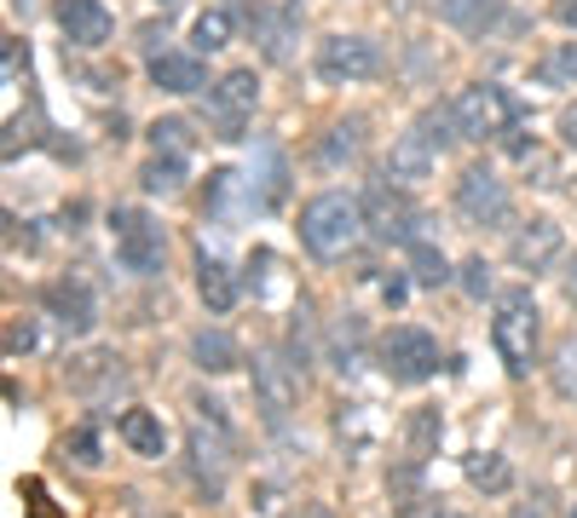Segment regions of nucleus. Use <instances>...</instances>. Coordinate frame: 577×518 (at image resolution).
Returning <instances> with one entry per match:
<instances>
[{
  "label": "nucleus",
  "instance_id": "43",
  "mask_svg": "<svg viewBox=\"0 0 577 518\" xmlns=\"http://www.w3.org/2000/svg\"><path fill=\"white\" fill-rule=\"evenodd\" d=\"M157 7H180V0H157Z\"/></svg>",
  "mask_w": 577,
  "mask_h": 518
},
{
  "label": "nucleus",
  "instance_id": "35",
  "mask_svg": "<svg viewBox=\"0 0 577 518\" xmlns=\"http://www.w3.org/2000/svg\"><path fill=\"white\" fill-rule=\"evenodd\" d=\"M64 450L82 461V466H98V432H93V427H75V432L64 438Z\"/></svg>",
  "mask_w": 577,
  "mask_h": 518
},
{
  "label": "nucleus",
  "instance_id": "2",
  "mask_svg": "<svg viewBox=\"0 0 577 518\" xmlns=\"http://www.w3.org/2000/svg\"><path fill=\"white\" fill-rule=\"evenodd\" d=\"M537 341H543V311H537V294L514 282V289H496L491 294V346L503 357V369L514 380L532 375L537 363Z\"/></svg>",
  "mask_w": 577,
  "mask_h": 518
},
{
  "label": "nucleus",
  "instance_id": "8",
  "mask_svg": "<svg viewBox=\"0 0 577 518\" xmlns=\"http://www.w3.org/2000/svg\"><path fill=\"white\" fill-rule=\"evenodd\" d=\"M255 110H260V75H255V69H225L220 82L209 87L203 121H209V133H214V139L237 144V139H243V127L255 121Z\"/></svg>",
  "mask_w": 577,
  "mask_h": 518
},
{
  "label": "nucleus",
  "instance_id": "39",
  "mask_svg": "<svg viewBox=\"0 0 577 518\" xmlns=\"http://www.w3.org/2000/svg\"><path fill=\"white\" fill-rule=\"evenodd\" d=\"M560 289H566V305L577 311V253L566 259V271H560Z\"/></svg>",
  "mask_w": 577,
  "mask_h": 518
},
{
  "label": "nucleus",
  "instance_id": "11",
  "mask_svg": "<svg viewBox=\"0 0 577 518\" xmlns=\"http://www.w3.org/2000/svg\"><path fill=\"white\" fill-rule=\"evenodd\" d=\"M457 214L468 225H480V230H496V225L514 219V196H509L503 179H496V168H485V162L462 168V179H457Z\"/></svg>",
  "mask_w": 577,
  "mask_h": 518
},
{
  "label": "nucleus",
  "instance_id": "42",
  "mask_svg": "<svg viewBox=\"0 0 577 518\" xmlns=\"http://www.w3.org/2000/svg\"><path fill=\"white\" fill-rule=\"evenodd\" d=\"M514 518H537V512H532V507H520V512H514Z\"/></svg>",
  "mask_w": 577,
  "mask_h": 518
},
{
  "label": "nucleus",
  "instance_id": "38",
  "mask_svg": "<svg viewBox=\"0 0 577 518\" xmlns=\"http://www.w3.org/2000/svg\"><path fill=\"white\" fill-rule=\"evenodd\" d=\"M560 139H566V150H577V104L560 110Z\"/></svg>",
  "mask_w": 577,
  "mask_h": 518
},
{
  "label": "nucleus",
  "instance_id": "19",
  "mask_svg": "<svg viewBox=\"0 0 577 518\" xmlns=\"http://www.w3.org/2000/svg\"><path fill=\"white\" fill-rule=\"evenodd\" d=\"M359 150H364V121H335V127H323L318 144H312V168L318 173H341L346 162H359Z\"/></svg>",
  "mask_w": 577,
  "mask_h": 518
},
{
  "label": "nucleus",
  "instance_id": "1",
  "mask_svg": "<svg viewBox=\"0 0 577 518\" xmlns=\"http://www.w3.org/2000/svg\"><path fill=\"white\" fill-rule=\"evenodd\" d=\"M295 230H300V248H307L318 266H335V259H346L359 248V237H364V202L359 196H346V191H318L312 202H300V219H295Z\"/></svg>",
  "mask_w": 577,
  "mask_h": 518
},
{
  "label": "nucleus",
  "instance_id": "14",
  "mask_svg": "<svg viewBox=\"0 0 577 518\" xmlns=\"http://www.w3.org/2000/svg\"><path fill=\"white\" fill-rule=\"evenodd\" d=\"M41 305H46V317H53L70 341H87V334L98 328V294H93V282L82 277H58V282H46L41 289Z\"/></svg>",
  "mask_w": 577,
  "mask_h": 518
},
{
  "label": "nucleus",
  "instance_id": "12",
  "mask_svg": "<svg viewBox=\"0 0 577 518\" xmlns=\"http://www.w3.org/2000/svg\"><path fill=\"white\" fill-rule=\"evenodd\" d=\"M255 409L266 414V427H284L289 409L300 403V369L278 352H255Z\"/></svg>",
  "mask_w": 577,
  "mask_h": 518
},
{
  "label": "nucleus",
  "instance_id": "15",
  "mask_svg": "<svg viewBox=\"0 0 577 518\" xmlns=\"http://www.w3.org/2000/svg\"><path fill=\"white\" fill-rule=\"evenodd\" d=\"M566 259V230L555 219H525L514 237H509V266L525 271V277H543V271H555Z\"/></svg>",
  "mask_w": 577,
  "mask_h": 518
},
{
  "label": "nucleus",
  "instance_id": "5",
  "mask_svg": "<svg viewBox=\"0 0 577 518\" xmlns=\"http://www.w3.org/2000/svg\"><path fill=\"white\" fill-rule=\"evenodd\" d=\"M364 202V225L375 242H398V248H416L428 242V214L405 196V185H393V179H375V185L359 196Z\"/></svg>",
  "mask_w": 577,
  "mask_h": 518
},
{
  "label": "nucleus",
  "instance_id": "22",
  "mask_svg": "<svg viewBox=\"0 0 577 518\" xmlns=\"http://www.w3.org/2000/svg\"><path fill=\"white\" fill-rule=\"evenodd\" d=\"M191 363H196L203 375H232L237 363H243V346H237L225 328H196V334H191Z\"/></svg>",
  "mask_w": 577,
  "mask_h": 518
},
{
  "label": "nucleus",
  "instance_id": "24",
  "mask_svg": "<svg viewBox=\"0 0 577 518\" xmlns=\"http://www.w3.org/2000/svg\"><path fill=\"white\" fill-rule=\"evenodd\" d=\"M462 473H468L473 489H485V496H509V489H514V466H509V455H496V450L468 455Z\"/></svg>",
  "mask_w": 577,
  "mask_h": 518
},
{
  "label": "nucleus",
  "instance_id": "4",
  "mask_svg": "<svg viewBox=\"0 0 577 518\" xmlns=\"http://www.w3.org/2000/svg\"><path fill=\"white\" fill-rule=\"evenodd\" d=\"M110 248H116V266L128 271V277H162L168 266V230L157 214H145V207L133 202H121L110 207Z\"/></svg>",
  "mask_w": 577,
  "mask_h": 518
},
{
  "label": "nucleus",
  "instance_id": "23",
  "mask_svg": "<svg viewBox=\"0 0 577 518\" xmlns=\"http://www.w3.org/2000/svg\"><path fill=\"white\" fill-rule=\"evenodd\" d=\"M191 179V162L185 155H150V162L139 168V191L145 196H180Z\"/></svg>",
  "mask_w": 577,
  "mask_h": 518
},
{
  "label": "nucleus",
  "instance_id": "13",
  "mask_svg": "<svg viewBox=\"0 0 577 518\" xmlns=\"http://www.w3.org/2000/svg\"><path fill=\"white\" fill-rule=\"evenodd\" d=\"M185 466H191L196 496L220 501L225 496V478H232V444H225V432H209L203 421H196L191 438H185Z\"/></svg>",
  "mask_w": 577,
  "mask_h": 518
},
{
  "label": "nucleus",
  "instance_id": "30",
  "mask_svg": "<svg viewBox=\"0 0 577 518\" xmlns=\"http://www.w3.org/2000/svg\"><path fill=\"white\" fill-rule=\"evenodd\" d=\"M439 432H445L439 409H416V414H410V461H428L434 444H439Z\"/></svg>",
  "mask_w": 577,
  "mask_h": 518
},
{
  "label": "nucleus",
  "instance_id": "29",
  "mask_svg": "<svg viewBox=\"0 0 577 518\" xmlns=\"http://www.w3.org/2000/svg\"><path fill=\"white\" fill-rule=\"evenodd\" d=\"M359 346H364V323L346 311V323H335V334H330V363L341 375H359Z\"/></svg>",
  "mask_w": 577,
  "mask_h": 518
},
{
  "label": "nucleus",
  "instance_id": "31",
  "mask_svg": "<svg viewBox=\"0 0 577 518\" xmlns=\"http://www.w3.org/2000/svg\"><path fill=\"white\" fill-rule=\"evenodd\" d=\"M457 282H462V294H468V300H485V294H496V289H491V266H485L480 253H473V259H462V266H457Z\"/></svg>",
  "mask_w": 577,
  "mask_h": 518
},
{
  "label": "nucleus",
  "instance_id": "36",
  "mask_svg": "<svg viewBox=\"0 0 577 518\" xmlns=\"http://www.w3.org/2000/svg\"><path fill=\"white\" fill-rule=\"evenodd\" d=\"M405 518H468L457 507H421V501H405Z\"/></svg>",
  "mask_w": 577,
  "mask_h": 518
},
{
  "label": "nucleus",
  "instance_id": "26",
  "mask_svg": "<svg viewBox=\"0 0 577 518\" xmlns=\"http://www.w3.org/2000/svg\"><path fill=\"white\" fill-rule=\"evenodd\" d=\"M232 30H237V12H232V7H209L203 18L191 23V52H220V46H232Z\"/></svg>",
  "mask_w": 577,
  "mask_h": 518
},
{
  "label": "nucleus",
  "instance_id": "32",
  "mask_svg": "<svg viewBox=\"0 0 577 518\" xmlns=\"http://www.w3.org/2000/svg\"><path fill=\"white\" fill-rule=\"evenodd\" d=\"M289 363L300 375L312 369V323H307V311H295V323H289Z\"/></svg>",
  "mask_w": 577,
  "mask_h": 518
},
{
  "label": "nucleus",
  "instance_id": "33",
  "mask_svg": "<svg viewBox=\"0 0 577 518\" xmlns=\"http://www.w3.org/2000/svg\"><path fill=\"white\" fill-rule=\"evenodd\" d=\"M537 75H543V82H566V87H577V41H566L555 58H543Z\"/></svg>",
  "mask_w": 577,
  "mask_h": 518
},
{
  "label": "nucleus",
  "instance_id": "34",
  "mask_svg": "<svg viewBox=\"0 0 577 518\" xmlns=\"http://www.w3.org/2000/svg\"><path fill=\"white\" fill-rule=\"evenodd\" d=\"M41 346V323L35 317H12L7 323V357H23V352H35Z\"/></svg>",
  "mask_w": 577,
  "mask_h": 518
},
{
  "label": "nucleus",
  "instance_id": "3",
  "mask_svg": "<svg viewBox=\"0 0 577 518\" xmlns=\"http://www.w3.org/2000/svg\"><path fill=\"white\" fill-rule=\"evenodd\" d=\"M457 116H450V104H428L416 121H410V133H398L393 150H387V179L393 185H421V179H434L439 168V155L457 144Z\"/></svg>",
  "mask_w": 577,
  "mask_h": 518
},
{
  "label": "nucleus",
  "instance_id": "18",
  "mask_svg": "<svg viewBox=\"0 0 577 518\" xmlns=\"http://www.w3.org/2000/svg\"><path fill=\"white\" fill-rule=\"evenodd\" d=\"M237 294H243L237 289V271L225 266V259H214L209 248L196 253V300L209 305V317H225V311L237 305Z\"/></svg>",
  "mask_w": 577,
  "mask_h": 518
},
{
  "label": "nucleus",
  "instance_id": "41",
  "mask_svg": "<svg viewBox=\"0 0 577 518\" xmlns=\"http://www.w3.org/2000/svg\"><path fill=\"white\" fill-rule=\"evenodd\" d=\"M468 7H480V0H439V12H445V23H450V18H462Z\"/></svg>",
  "mask_w": 577,
  "mask_h": 518
},
{
  "label": "nucleus",
  "instance_id": "21",
  "mask_svg": "<svg viewBox=\"0 0 577 518\" xmlns=\"http://www.w3.org/2000/svg\"><path fill=\"white\" fill-rule=\"evenodd\" d=\"M128 380V369H121L116 352H93V357H75L70 363V386L82 398H98V392H116V386Z\"/></svg>",
  "mask_w": 577,
  "mask_h": 518
},
{
  "label": "nucleus",
  "instance_id": "7",
  "mask_svg": "<svg viewBox=\"0 0 577 518\" xmlns=\"http://www.w3.org/2000/svg\"><path fill=\"white\" fill-rule=\"evenodd\" d=\"M375 357H382V375L387 380H398V386H421V380H434L439 375V363H445V352H439V341L421 323H398V328H387L382 341H375Z\"/></svg>",
  "mask_w": 577,
  "mask_h": 518
},
{
  "label": "nucleus",
  "instance_id": "17",
  "mask_svg": "<svg viewBox=\"0 0 577 518\" xmlns=\"http://www.w3.org/2000/svg\"><path fill=\"white\" fill-rule=\"evenodd\" d=\"M150 75V87L168 93V98H191V93H209V64H203V52H180V46H162L157 58L145 64Z\"/></svg>",
  "mask_w": 577,
  "mask_h": 518
},
{
  "label": "nucleus",
  "instance_id": "44",
  "mask_svg": "<svg viewBox=\"0 0 577 518\" xmlns=\"http://www.w3.org/2000/svg\"><path fill=\"white\" fill-rule=\"evenodd\" d=\"M571 518H577V512H571Z\"/></svg>",
  "mask_w": 577,
  "mask_h": 518
},
{
  "label": "nucleus",
  "instance_id": "20",
  "mask_svg": "<svg viewBox=\"0 0 577 518\" xmlns=\"http://www.w3.org/2000/svg\"><path fill=\"white\" fill-rule=\"evenodd\" d=\"M116 438H121V444H128L139 461H162V455H168V427H162L157 409H121Z\"/></svg>",
  "mask_w": 577,
  "mask_h": 518
},
{
  "label": "nucleus",
  "instance_id": "10",
  "mask_svg": "<svg viewBox=\"0 0 577 518\" xmlns=\"http://www.w3.org/2000/svg\"><path fill=\"white\" fill-rule=\"evenodd\" d=\"M232 12H248L266 64H289L295 58V35H300V0H225Z\"/></svg>",
  "mask_w": 577,
  "mask_h": 518
},
{
  "label": "nucleus",
  "instance_id": "9",
  "mask_svg": "<svg viewBox=\"0 0 577 518\" xmlns=\"http://www.w3.org/2000/svg\"><path fill=\"white\" fill-rule=\"evenodd\" d=\"M312 69H318V82H330V87H353V82L382 75V46L370 35H323L312 52Z\"/></svg>",
  "mask_w": 577,
  "mask_h": 518
},
{
  "label": "nucleus",
  "instance_id": "6",
  "mask_svg": "<svg viewBox=\"0 0 577 518\" xmlns=\"http://www.w3.org/2000/svg\"><path fill=\"white\" fill-rule=\"evenodd\" d=\"M450 116H457V133L468 144H485V139H503L520 121V104H514L509 87H496V82H468L457 98H450Z\"/></svg>",
  "mask_w": 577,
  "mask_h": 518
},
{
  "label": "nucleus",
  "instance_id": "37",
  "mask_svg": "<svg viewBox=\"0 0 577 518\" xmlns=\"http://www.w3.org/2000/svg\"><path fill=\"white\" fill-rule=\"evenodd\" d=\"M382 294H387V305H405V294H410V277H387V282H382Z\"/></svg>",
  "mask_w": 577,
  "mask_h": 518
},
{
  "label": "nucleus",
  "instance_id": "40",
  "mask_svg": "<svg viewBox=\"0 0 577 518\" xmlns=\"http://www.w3.org/2000/svg\"><path fill=\"white\" fill-rule=\"evenodd\" d=\"M555 23H566V30H577V0H555Z\"/></svg>",
  "mask_w": 577,
  "mask_h": 518
},
{
  "label": "nucleus",
  "instance_id": "27",
  "mask_svg": "<svg viewBox=\"0 0 577 518\" xmlns=\"http://www.w3.org/2000/svg\"><path fill=\"white\" fill-rule=\"evenodd\" d=\"M548 386H555L560 403H577V328L555 346V357H548Z\"/></svg>",
  "mask_w": 577,
  "mask_h": 518
},
{
  "label": "nucleus",
  "instance_id": "28",
  "mask_svg": "<svg viewBox=\"0 0 577 518\" xmlns=\"http://www.w3.org/2000/svg\"><path fill=\"white\" fill-rule=\"evenodd\" d=\"M191 121H180V116H157L150 121V155H185L191 162Z\"/></svg>",
  "mask_w": 577,
  "mask_h": 518
},
{
  "label": "nucleus",
  "instance_id": "16",
  "mask_svg": "<svg viewBox=\"0 0 577 518\" xmlns=\"http://www.w3.org/2000/svg\"><path fill=\"white\" fill-rule=\"evenodd\" d=\"M53 18L64 30V52L70 46L75 52H98V46H110V35H116V18H110L105 0H58Z\"/></svg>",
  "mask_w": 577,
  "mask_h": 518
},
{
  "label": "nucleus",
  "instance_id": "25",
  "mask_svg": "<svg viewBox=\"0 0 577 518\" xmlns=\"http://www.w3.org/2000/svg\"><path fill=\"white\" fill-rule=\"evenodd\" d=\"M405 266H410V282H416V289H445V282L457 277V271H450V259H445V248H439L434 237L416 242V248H405Z\"/></svg>",
  "mask_w": 577,
  "mask_h": 518
}]
</instances>
